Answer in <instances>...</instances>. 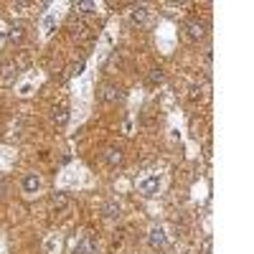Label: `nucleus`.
Returning <instances> with one entry per match:
<instances>
[{
    "instance_id": "nucleus-1",
    "label": "nucleus",
    "mask_w": 254,
    "mask_h": 254,
    "mask_svg": "<svg viewBox=\"0 0 254 254\" xmlns=\"http://www.w3.org/2000/svg\"><path fill=\"white\" fill-rule=\"evenodd\" d=\"M186 36H188V41H201L206 36V23L203 20H190V23H186Z\"/></svg>"
},
{
    "instance_id": "nucleus-2",
    "label": "nucleus",
    "mask_w": 254,
    "mask_h": 254,
    "mask_svg": "<svg viewBox=\"0 0 254 254\" xmlns=\"http://www.w3.org/2000/svg\"><path fill=\"white\" fill-rule=\"evenodd\" d=\"M158 190H160V178L158 176H150V178L140 181V193L142 196H155Z\"/></svg>"
},
{
    "instance_id": "nucleus-3",
    "label": "nucleus",
    "mask_w": 254,
    "mask_h": 254,
    "mask_svg": "<svg viewBox=\"0 0 254 254\" xmlns=\"http://www.w3.org/2000/svg\"><path fill=\"white\" fill-rule=\"evenodd\" d=\"M147 242H150L153 249H163L168 244V237H165V231L163 229H153L150 231V237H147Z\"/></svg>"
},
{
    "instance_id": "nucleus-4",
    "label": "nucleus",
    "mask_w": 254,
    "mask_h": 254,
    "mask_svg": "<svg viewBox=\"0 0 254 254\" xmlns=\"http://www.w3.org/2000/svg\"><path fill=\"white\" fill-rule=\"evenodd\" d=\"M130 23H135V26H145L147 23V8L145 5H137V8L130 10Z\"/></svg>"
},
{
    "instance_id": "nucleus-5",
    "label": "nucleus",
    "mask_w": 254,
    "mask_h": 254,
    "mask_svg": "<svg viewBox=\"0 0 254 254\" xmlns=\"http://www.w3.org/2000/svg\"><path fill=\"white\" fill-rule=\"evenodd\" d=\"M74 254H97V244H94V239H92V237H84V239L76 244Z\"/></svg>"
},
{
    "instance_id": "nucleus-6",
    "label": "nucleus",
    "mask_w": 254,
    "mask_h": 254,
    "mask_svg": "<svg viewBox=\"0 0 254 254\" xmlns=\"http://www.w3.org/2000/svg\"><path fill=\"white\" fill-rule=\"evenodd\" d=\"M102 99L104 102H120L122 99V89L115 87V84H107V87L102 89Z\"/></svg>"
},
{
    "instance_id": "nucleus-7",
    "label": "nucleus",
    "mask_w": 254,
    "mask_h": 254,
    "mask_svg": "<svg viewBox=\"0 0 254 254\" xmlns=\"http://www.w3.org/2000/svg\"><path fill=\"white\" fill-rule=\"evenodd\" d=\"M38 188H41V181H38V176H36V173H28V176L23 178V190H26V193H36Z\"/></svg>"
},
{
    "instance_id": "nucleus-8",
    "label": "nucleus",
    "mask_w": 254,
    "mask_h": 254,
    "mask_svg": "<svg viewBox=\"0 0 254 254\" xmlns=\"http://www.w3.org/2000/svg\"><path fill=\"white\" fill-rule=\"evenodd\" d=\"M104 160H107L110 165L122 163V150H120V147H107V150H104Z\"/></svg>"
},
{
    "instance_id": "nucleus-9",
    "label": "nucleus",
    "mask_w": 254,
    "mask_h": 254,
    "mask_svg": "<svg viewBox=\"0 0 254 254\" xmlns=\"http://www.w3.org/2000/svg\"><path fill=\"white\" fill-rule=\"evenodd\" d=\"M51 206H54L56 211H64V208L69 206V196H66V193H54V196H51Z\"/></svg>"
},
{
    "instance_id": "nucleus-10",
    "label": "nucleus",
    "mask_w": 254,
    "mask_h": 254,
    "mask_svg": "<svg viewBox=\"0 0 254 254\" xmlns=\"http://www.w3.org/2000/svg\"><path fill=\"white\" fill-rule=\"evenodd\" d=\"M54 122L56 125H66L69 122V110L66 107H56L54 110Z\"/></svg>"
},
{
    "instance_id": "nucleus-11",
    "label": "nucleus",
    "mask_w": 254,
    "mask_h": 254,
    "mask_svg": "<svg viewBox=\"0 0 254 254\" xmlns=\"http://www.w3.org/2000/svg\"><path fill=\"white\" fill-rule=\"evenodd\" d=\"M120 214H122V206L120 203H107L104 206V216H110V219H120Z\"/></svg>"
},
{
    "instance_id": "nucleus-12",
    "label": "nucleus",
    "mask_w": 254,
    "mask_h": 254,
    "mask_svg": "<svg viewBox=\"0 0 254 254\" xmlns=\"http://www.w3.org/2000/svg\"><path fill=\"white\" fill-rule=\"evenodd\" d=\"M8 41H10V44H18V41H23V28H20V26L10 28V31H8Z\"/></svg>"
},
{
    "instance_id": "nucleus-13",
    "label": "nucleus",
    "mask_w": 254,
    "mask_h": 254,
    "mask_svg": "<svg viewBox=\"0 0 254 254\" xmlns=\"http://www.w3.org/2000/svg\"><path fill=\"white\" fill-rule=\"evenodd\" d=\"M147 81H150V84H160V81H163V71H160V69H153L150 76H147Z\"/></svg>"
},
{
    "instance_id": "nucleus-14",
    "label": "nucleus",
    "mask_w": 254,
    "mask_h": 254,
    "mask_svg": "<svg viewBox=\"0 0 254 254\" xmlns=\"http://www.w3.org/2000/svg\"><path fill=\"white\" fill-rule=\"evenodd\" d=\"M76 8H79V10H81V13H92V10H94V8H97V5H94V3H79V5H76Z\"/></svg>"
},
{
    "instance_id": "nucleus-15",
    "label": "nucleus",
    "mask_w": 254,
    "mask_h": 254,
    "mask_svg": "<svg viewBox=\"0 0 254 254\" xmlns=\"http://www.w3.org/2000/svg\"><path fill=\"white\" fill-rule=\"evenodd\" d=\"M203 254H211V239H206V244H203Z\"/></svg>"
},
{
    "instance_id": "nucleus-16",
    "label": "nucleus",
    "mask_w": 254,
    "mask_h": 254,
    "mask_svg": "<svg viewBox=\"0 0 254 254\" xmlns=\"http://www.w3.org/2000/svg\"><path fill=\"white\" fill-rule=\"evenodd\" d=\"M5 190H8V186H5L3 181H0V196H3V193H5Z\"/></svg>"
}]
</instances>
